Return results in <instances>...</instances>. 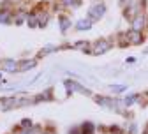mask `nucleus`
Here are the masks:
<instances>
[{
  "mask_svg": "<svg viewBox=\"0 0 148 134\" xmlns=\"http://www.w3.org/2000/svg\"><path fill=\"white\" fill-rule=\"evenodd\" d=\"M0 21H2V23H7V21H9V12H7V11L0 12Z\"/></svg>",
  "mask_w": 148,
  "mask_h": 134,
  "instance_id": "obj_3",
  "label": "nucleus"
},
{
  "mask_svg": "<svg viewBox=\"0 0 148 134\" xmlns=\"http://www.w3.org/2000/svg\"><path fill=\"white\" fill-rule=\"evenodd\" d=\"M78 28H81V30H83V28H88V23H86V21H79V27H78Z\"/></svg>",
  "mask_w": 148,
  "mask_h": 134,
  "instance_id": "obj_7",
  "label": "nucleus"
},
{
  "mask_svg": "<svg viewBox=\"0 0 148 134\" xmlns=\"http://www.w3.org/2000/svg\"><path fill=\"white\" fill-rule=\"evenodd\" d=\"M30 125H32V122H30V120H23V127H25V129H27V127H30Z\"/></svg>",
  "mask_w": 148,
  "mask_h": 134,
  "instance_id": "obj_8",
  "label": "nucleus"
},
{
  "mask_svg": "<svg viewBox=\"0 0 148 134\" xmlns=\"http://www.w3.org/2000/svg\"><path fill=\"white\" fill-rule=\"evenodd\" d=\"M67 27H69V21L65 20V18H62V30H65Z\"/></svg>",
  "mask_w": 148,
  "mask_h": 134,
  "instance_id": "obj_6",
  "label": "nucleus"
},
{
  "mask_svg": "<svg viewBox=\"0 0 148 134\" xmlns=\"http://www.w3.org/2000/svg\"><path fill=\"white\" fill-rule=\"evenodd\" d=\"M21 134H30V132H21Z\"/></svg>",
  "mask_w": 148,
  "mask_h": 134,
  "instance_id": "obj_10",
  "label": "nucleus"
},
{
  "mask_svg": "<svg viewBox=\"0 0 148 134\" xmlns=\"http://www.w3.org/2000/svg\"><path fill=\"white\" fill-rule=\"evenodd\" d=\"M65 5H78V0H62Z\"/></svg>",
  "mask_w": 148,
  "mask_h": 134,
  "instance_id": "obj_5",
  "label": "nucleus"
},
{
  "mask_svg": "<svg viewBox=\"0 0 148 134\" xmlns=\"http://www.w3.org/2000/svg\"><path fill=\"white\" fill-rule=\"evenodd\" d=\"M34 65H35L34 60H32V62H23V64H21V69H30V67H34Z\"/></svg>",
  "mask_w": 148,
  "mask_h": 134,
  "instance_id": "obj_4",
  "label": "nucleus"
},
{
  "mask_svg": "<svg viewBox=\"0 0 148 134\" xmlns=\"http://www.w3.org/2000/svg\"><path fill=\"white\" fill-rule=\"evenodd\" d=\"M99 14H102V7H95V9H92V12H90L92 18H99Z\"/></svg>",
  "mask_w": 148,
  "mask_h": 134,
  "instance_id": "obj_2",
  "label": "nucleus"
},
{
  "mask_svg": "<svg viewBox=\"0 0 148 134\" xmlns=\"http://www.w3.org/2000/svg\"><path fill=\"white\" fill-rule=\"evenodd\" d=\"M2 65H4L5 71H14V69H16V62H14V60H4Z\"/></svg>",
  "mask_w": 148,
  "mask_h": 134,
  "instance_id": "obj_1",
  "label": "nucleus"
},
{
  "mask_svg": "<svg viewBox=\"0 0 148 134\" xmlns=\"http://www.w3.org/2000/svg\"><path fill=\"white\" fill-rule=\"evenodd\" d=\"M4 2H7V0H0V4H4Z\"/></svg>",
  "mask_w": 148,
  "mask_h": 134,
  "instance_id": "obj_9",
  "label": "nucleus"
}]
</instances>
